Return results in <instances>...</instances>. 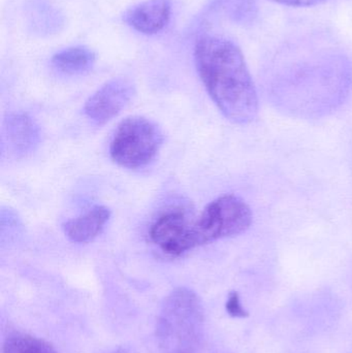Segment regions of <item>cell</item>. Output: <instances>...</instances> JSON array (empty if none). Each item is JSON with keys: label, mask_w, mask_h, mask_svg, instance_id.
I'll return each mask as SVG.
<instances>
[{"label": "cell", "mask_w": 352, "mask_h": 353, "mask_svg": "<svg viewBox=\"0 0 352 353\" xmlns=\"http://www.w3.org/2000/svg\"><path fill=\"white\" fill-rule=\"evenodd\" d=\"M194 60L207 92L222 115L236 124L253 121L258 114V91L241 49L225 37L204 35L196 41Z\"/></svg>", "instance_id": "obj_1"}, {"label": "cell", "mask_w": 352, "mask_h": 353, "mask_svg": "<svg viewBox=\"0 0 352 353\" xmlns=\"http://www.w3.org/2000/svg\"><path fill=\"white\" fill-rule=\"evenodd\" d=\"M163 144V132L158 124L143 116H130L118 125L110 154L119 167L142 169L154 161Z\"/></svg>", "instance_id": "obj_2"}, {"label": "cell", "mask_w": 352, "mask_h": 353, "mask_svg": "<svg viewBox=\"0 0 352 353\" xmlns=\"http://www.w3.org/2000/svg\"><path fill=\"white\" fill-rule=\"evenodd\" d=\"M253 214L248 203L235 194H225L211 201L194 222L196 246L233 238L251 226Z\"/></svg>", "instance_id": "obj_3"}, {"label": "cell", "mask_w": 352, "mask_h": 353, "mask_svg": "<svg viewBox=\"0 0 352 353\" xmlns=\"http://www.w3.org/2000/svg\"><path fill=\"white\" fill-rule=\"evenodd\" d=\"M202 323V304L192 290L178 288L167 296L159 329L165 337H191Z\"/></svg>", "instance_id": "obj_4"}, {"label": "cell", "mask_w": 352, "mask_h": 353, "mask_svg": "<svg viewBox=\"0 0 352 353\" xmlns=\"http://www.w3.org/2000/svg\"><path fill=\"white\" fill-rule=\"evenodd\" d=\"M196 219L183 209L171 210L159 216L149 230L151 241L169 256H180L196 248Z\"/></svg>", "instance_id": "obj_5"}, {"label": "cell", "mask_w": 352, "mask_h": 353, "mask_svg": "<svg viewBox=\"0 0 352 353\" xmlns=\"http://www.w3.org/2000/svg\"><path fill=\"white\" fill-rule=\"evenodd\" d=\"M136 95V87L126 78H115L101 87L85 103L89 119L105 124L119 115Z\"/></svg>", "instance_id": "obj_6"}, {"label": "cell", "mask_w": 352, "mask_h": 353, "mask_svg": "<svg viewBox=\"0 0 352 353\" xmlns=\"http://www.w3.org/2000/svg\"><path fill=\"white\" fill-rule=\"evenodd\" d=\"M172 14V0H145L126 10L124 22L143 34L161 32Z\"/></svg>", "instance_id": "obj_7"}, {"label": "cell", "mask_w": 352, "mask_h": 353, "mask_svg": "<svg viewBox=\"0 0 352 353\" xmlns=\"http://www.w3.org/2000/svg\"><path fill=\"white\" fill-rule=\"evenodd\" d=\"M6 142L17 157L33 152L41 141V132L34 120L24 113L8 115L4 122Z\"/></svg>", "instance_id": "obj_8"}, {"label": "cell", "mask_w": 352, "mask_h": 353, "mask_svg": "<svg viewBox=\"0 0 352 353\" xmlns=\"http://www.w3.org/2000/svg\"><path fill=\"white\" fill-rule=\"evenodd\" d=\"M111 217V210L105 205H94L78 217L63 224L65 236L74 243H88L103 232Z\"/></svg>", "instance_id": "obj_9"}, {"label": "cell", "mask_w": 352, "mask_h": 353, "mask_svg": "<svg viewBox=\"0 0 352 353\" xmlns=\"http://www.w3.org/2000/svg\"><path fill=\"white\" fill-rule=\"evenodd\" d=\"M95 61L96 54L85 46L68 48L52 57L54 68L70 76L86 74L94 66Z\"/></svg>", "instance_id": "obj_10"}, {"label": "cell", "mask_w": 352, "mask_h": 353, "mask_svg": "<svg viewBox=\"0 0 352 353\" xmlns=\"http://www.w3.org/2000/svg\"><path fill=\"white\" fill-rule=\"evenodd\" d=\"M2 353H57L45 340L22 333H14L3 342Z\"/></svg>", "instance_id": "obj_11"}, {"label": "cell", "mask_w": 352, "mask_h": 353, "mask_svg": "<svg viewBox=\"0 0 352 353\" xmlns=\"http://www.w3.org/2000/svg\"><path fill=\"white\" fill-rule=\"evenodd\" d=\"M225 309H227V312L229 313V315H231V317L244 319V317L248 316V312L244 309L238 292H233L229 294L227 304H225Z\"/></svg>", "instance_id": "obj_12"}, {"label": "cell", "mask_w": 352, "mask_h": 353, "mask_svg": "<svg viewBox=\"0 0 352 353\" xmlns=\"http://www.w3.org/2000/svg\"><path fill=\"white\" fill-rule=\"evenodd\" d=\"M275 3L282 6H291V8H307V6H318V4L326 2L327 0H271Z\"/></svg>", "instance_id": "obj_13"}, {"label": "cell", "mask_w": 352, "mask_h": 353, "mask_svg": "<svg viewBox=\"0 0 352 353\" xmlns=\"http://www.w3.org/2000/svg\"><path fill=\"white\" fill-rule=\"evenodd\" d=\"M107 353H130L126 350H123V348H119V350H113V352H107Z\"/></svg>", "instance_id": "obj_14"}]
</instances>
